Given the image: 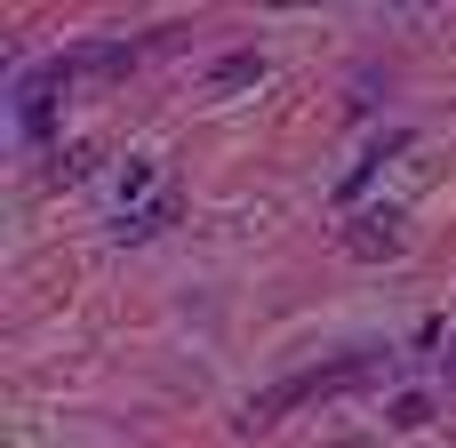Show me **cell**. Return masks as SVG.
<instances>
[{"mask_svg": "<svg viewBox=\"0 0 456 448\" xmlns=\"http://www.w3.org/2000/svg\"><path fill=\"white\" fill-rule=\"evenodd\" d=\"M136 64V40H88V48H72V72H88V80H120Z\"/></svg>", "mask_w": 456, "mask_h": 448, "instance_id": "cell-6", "label": "cell"}, {"mask_svg": "<svg viewBox=\"0 0 456 448\" xmlns=\"http://www.w3.org/2000/svg\"><path fill=\"white\" fill-rule=\"evenodd\" d=\"M313 401V377L297 369V377H281V385H265V393H248V409H240V433H273L289 409H305Z\"/></svg>", "mask_w": 456, "mask_h": 448, "instance_id": "cell-3", "label": "cell"}, {"mask_svg": "<svg viewBox=\"0 0 456 448\" xmlns=\"http://www.w3.org/2000/svg\"><path fill=\"white\" fill-rule=\"evenodd\" d=\"M385 417H393V433H425V425H433V401H425V393H401Z\"/></svg>", "mask_w": 456, "mask_h": 448, "instance_id": "cell-8", "label": "cell"}, {"mask_svg": "<svg viewBox=\"0 0 456 448\" xmlns=\"http://www.w3.org/2000/svg\"><path fill=\"white\" fill-rule=\"evenodd\" d=\"M72 80H80V72H72V56H56V64L24 72V80H16V128H24V136H48V128H56V96H64Z\"/></svg>", "mask_w": 456, "mask_h": 448, "instance_id": "cell-1", "label": "cell"}, {"mask_svg": "<svg viewBox=\"0 0 456 448\" xmlns=\"http://www.w3.org/2000/svg\"><path fill=\"white\" fill-rule=\"evenodd\" d=\"M265 72H273V64H265V48H224V56L208 64V88H216V96H232V88H256Z\"/></svg>", "mask_w": 456, "mask_h": 448, "instance_id": "cell-5", "label": "cell"}, {"mask_svg": "<svg viewBox=\"0 0 456 448\" xmlns=\"http://www.w3.org/2000/svg\"><path fill=\"white\" fill-rule=\"evenodd\" d=\"M168 216H176V192H160V200H144V208H120V240H152Z\"/></svg>", "mask_w": 456, "mask_h": 448, "instance_id": "cell-7", "label": "cell"}, {"mask_svg": "<svg viewBox=\"0 0 456 448\" xmlns=\"http://www.w3.org/2000/svg\"><path fill=\"white\" fill-rule=\"evenodd\" d=\"M449 377H456V337H449Z\"/></svg>", "mask_w": 456, "mask_h": 448, "instance_id": "cell-10", "label": "cell"}, {"mask_svg": "<svg viewBox=\"0 0 456 448\" xmlns=\"http://www.w3.org/2000/svg\"><path fill=\"white\" fill-rule=\"evenodd\" d=\"M136 192H152V160H128L120 168V200H136Z\"/></svg>", "mask_w": 456, "mask_h": 448, "instance_id": "cell-9", "label": "cell"}, {"mask_svg": "<svg viewBox=\"0 0 456 448\" xmlns=\"http://www.w3.org/2000/svg\"><path fill=\"white\" fill-rule=\"evenodd\" d=\"M393 361L385 353H345V361H329V369H305L313 377V401H337V393H361V385H377Z\"/></svg>", "mask_w": 456, "mask_h": 448, "instance_id": "cell-4", "label": "cell"}, {"mask_svg": "<svg viewBox=\"0 0 456 448\" xmlns=\"http://www.w3.org/2000/svg\"><path fill=\"white\" fill-rule=\"evenodd\" d=\"M409 248V216L401 208H361L353 224H345V257L353 265H393Z\"/></svg>", "mask_w": 456, "mask_h": 448, "instance_id": "cell-2", "label": "cell"}]
</instances>
